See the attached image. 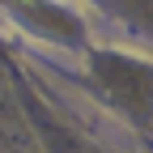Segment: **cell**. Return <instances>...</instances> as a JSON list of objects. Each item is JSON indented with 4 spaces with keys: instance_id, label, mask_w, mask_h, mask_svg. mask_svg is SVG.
I'll return each mask as SVG.
<instances>
[{
    "instance_id": "cell-1",
    "label": "cell",
    "mask_w": 153,
    "mask_h": 153,
    "mask_svg": "<svg viewBox=\"0 0 153 153\" xmlns=\"http://www.w3.org/2000/svg\"><path fill=\"white\" fill-rule=\"evenodd\" d=\"M0 38H4V43H17V47H38L34 38L13 22V13H4V9H0Z\"/></svg>"
}]
</instances>
